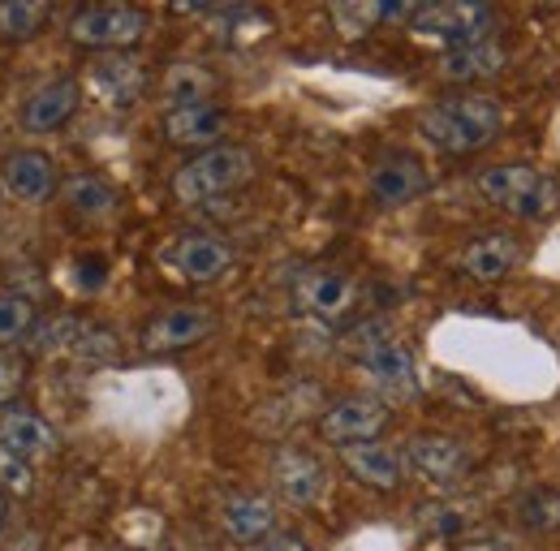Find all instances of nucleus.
<instances>
[{
    "label": "nucleus",
    "instance_id": "obj_1",
    "mask_svg": "<svg viewBox=\"0 0 560 551\" xmlns=\"http://www.w3.org/2000/svg\"><path fill=\"white\" fill-rule=\"evenodd\" d=\"M504 126V108L500 99L479 95V91H462V95H444L435 104H427L419 113V134L444 151V155H475L500 138Z\"/></svg>",
    "mask_w": 560,
    "mask_h": 551
},
{
    "label": "nucleus",
    "instance_id": "obj_2",
    "mask_svg": "<svg viewBox=\"0 0 560 551\" xmlns=\"http://www.w3.org/2000/svg\"><path fill=\"white\" fill-rule=\"evenodd\" d=\"M259 173L255 155L246 146H211L203 155L186 160L177 173H173V195L182 203H211V199H224L233 190H242L250 177Z\"/></svg>",
    "mask_w": 560,
    "mask_h": 551
},
{
    "label": "nucleus",
    "instance_id": "obj_3",
    "mask_svg": "<svg viewBox=\"0 0 560 551\" xmlns=\"http://www.w3.org/2000/svg\"><path fill=\"white\" fill-rule=\"evenodd\" d=\"M479 195L513 220H539L557 207V181L530 164H491L475 177Z\"/></svg>",
    "mask_w": 560,
    "mask_h": 551
},
{
    "label": "nucleus",
    "instance_id": "obj_4",
    "mask_svg": "<svg viewBox=\"0 0 560 551\" xmlns=\"http://www.w3.org/2000/svg\"><path fill=\"white\" fill-rule=\"evenodd\" d=\"M491 26H495V13L488 4H479V0H444V4H419L415 22H410V35H419L422 44H440V48L457 52V48L491 39Z\"/></svg>",
    "mask_w": 560,
    "mask_h": 551
},
{
    "label": "nucleus",
    "instance_id": "obj_5",
    "mask_svg": "<svg viewBox=\"0 0 560 551\" xmlns=\"http://www.w3.org/2000/svg\"><path fill=\"white\" fill-rule=\"evenodd\" d=\"M151 17L135 4H91L70 17V39L95 52H126L147 35Z\"/></svg>",
    "mask_w": 560,
    "mask_h": 551
},
{
    "label": "nucleus",
    "instance_id": "obj_6",
    "mask_svg": "<svg viewBox=\"0 0 560 551\" xmlns=\"http://www.w3.org/2000/svg\"><path fill=\"white\" fill-rule=\"evenodd\" d=\"M160 263L186 284H211L233 268V246L215 233H182L160 250Z\"/></svg>",
    "mask_w": 560,
    "mask_h": 551
},
{
    "label": "nucleus",
    "instance_id": "obj_7",
    "mask_svg": "<svg viewBox=\"0 0 560 551\" xmlns=\"http://www.w3.org/2000/svg\"><path fill=\"white\" fill-rule=\"evenodd\" d=\"M358 371L366 375V384L393 401H406L419 392V371H415V357L410 349L397 341V337H375V341L362 344L358 353Z\"/></svg>",
    "mask_w": 560,
    "mask_h": 551
},
{
    "label": "nucleus",
    "instance_id": "obj_8",
    "mask_svg": "<svg viewBox=\"0 0 560 551\" xmlns=\"http://www.w3.org/2000/svg\"><path fill=\"white\" fill-rule=\"evenodd\" d=\"M293 306L319 324H337V319L353 315L358 284H353V276L337 272V268H311L293 284Z\"/></svg>",
    "mask_w": 560,
    "mask_h": 551
},
{
    "label": "nucleus",
    "instance_id": "obj_9",
    "mask_svg": "<svg viewBox=\"0 0 560 551\" xmlns=\"http://www.w3.org/2000/svg\"><path fill=\"white\" fill-rule=\"evenodd\" d=\"M211 332H215V315L208 306H168L142 328L139 341L147 353H177V349L199 344Z\"/></svg>",
    "mask_w": 560,
    "mask_h": 551
},
{
    "label": "nucleus",
    "instance_id": "obj_10",
    "mask_svg": "<svg viewBox=\"0 0 560 551\" xmlns=\"http://www.w3.org/2000/svg\"><path fill=\"white\" fill-rule=\"evenodd\" d=\"M384 426H388V410L375 397H346V401L328 406L324 418H319V435L332 439V444H341V448L375 439Z\"/></svg>",
    "mask_w": 560,
    "mask_h": 551
},
{
    "label": "nucleus",
    "instance_id": "obj_11",
    "mask_svg": "<svg viewBox=\"0 0 560 551\" xmlns=\"http://www.w3.org/2000/svg\"><path fill=\"white\" fill-rule=\"evenodd\" d=\"M220 530H224L233 543L259 548V543H268L272 530H277V504H272L268 495H255V491L229 495V500L220 504Z\"/></svg>",
    "mask_w": 560,
    "mask_h": 551
},
{
    "label": "nucleus",
    "instance_id": "obj_12",
    "mask_svg": "<svg viewBox=\"0 0 560 551\" xmlns=\"http://www.w3.org/2000/svg\"><path fill=\"white\" fill-rule=\"evenodd\" d=\"M272 482H277L280 500L306 508L328 491V470H324V461H315L302 448H280L272 461Z\"/></svg>",
    "mask_w": 560,
    "mask_h": 551
},
{
    "label": "nucleus",
    "instance_id": "obj_13",
    "mask_svg": "<svg viewBox=\"0 0 560 551\" xmlns=\"http://www.w3.org/2000/svg\"><path fill=\"white\" fill-rule=\"evenodd\" d=\"M229 126V113L211 99H190V104H177L164 113V138L173 146H215V138L224 134Z\"/></svg>",
    "mask_w": 560,
    "mask_h": 551
},
{
    "label": "nucleus",
    "instance_id": "obj_14",
    "mask_svg": "<svg viewBox=\"0 0 560 551\" xmlns=\"http://www.w3.org/2000/svg\"><path fill=\"white\" fill-rule=\"evenodd\" d=\"M341 466H346L358 482L375 486V491H397L401 479H406V453H397L393 444H380V439L346 444V448H341Z\"/></svg>",
    "mask_w": 560,
    "mask_h": 551
},
{
    "label": "nucleus",
    "instance_id": "obj_15",
    "mask_svg": "<svg viewBox=\"0 0 560 551\" xmlns=\"http://www.w3.org/2000/svg\"><path fill=\"white\" fill-rule=\"evenodd\" d=\"M522 263V242L513 233H483L462 250V272L479 284H500L517 272Z\"/></svg>",
    "mask_w": 560,
    "mask_h": 551
},
{
    "label": "nucleus",
    "instance_id": "obj_16",
    "mask_svg": "<svg viewBox=\"0 0 560 551\" xmlns=\"http://www.w3.org/2000/svg\"><path fill=\"white\" fill-rule=\"evenodd\" d=\"M86 86L104 99V104H113V108H130L135 99L142 95V86H147V73L135 57H121V52H108V57H100L91 73H86Z\"/></svg>",
    "mask_w": 560,
    "mask_h": 551
},
{
    "label": "nucleus",
    "instance_id": "obj_17",
    "mask_svg": "<svg viewBox=\"0 0 560 551\" xmlns=\"http://www.w3.org/2000/svg\"><path fill=\"white\" fill-rule=\"evenodd\" d=\"M0 186L18 199V203H44L57 190V164L39 151H18L4 160L0 168Z\"/></svg>",
    "mask_w": 560,
    "mask_h": 551
},
{
    "label": "nucleus",
    "instance_id": "obj_18",
    "mask_svg": "<svg viewBox=\"0 0 560 551\" xmlns=\"http://www.w3.org/2000/svg\"><path fill=\"white\" fill-rule=\"evenodd\" d=\"M78 104H82V86L78 82H70V78L48 82V86H39L22 104V126L31 134H52V130H61L73 113H78Z\"/></svg>",
    "mask_w": 560,
    "mask_h": 551
},
{
    "label": "nucleus",
    "instance_id": "obj_19",
    "mask_svg": "<svg viewBox=\"0 0 560 551\" xmlns=\"http://www.w3.org/2000/svg\"><path fill=\"white\" fill-rule=\"evenodd\" d=\"M371 195L388 207L415 203L419 195H427V168L415 155H388L371 168Z\"/></svg>",
    "mask_w": 560,
    "mask_h": 551
},
{
    "label": "nucleus",
    "instance_id": "obj_20",
    "mask_svg": "<svg viewBox=\"0 0 560 551\" xmlns=\"http://www.w3.org/2000/svg\"><path fill=\"white\" fill-rule=\"evenodd\" d=\"M0 448H9L22 461H39L57 453V431L31 410H4L0 413Z\"/></svg>",
    "mask_w": 560,
    "mask_h": 551
},
{
    "label": "nucleus",
    "instance_id": "obj_21",
    "mask_svg": "<svg viewBox=\"0 0 560 551\" xmlns=\"http://www.w3.org/2000/svg\"><path fill=\"white\" fill-rule=\"evenodd\" d=\"M462 461H466V453L448 435H415L406 448V466H415L427 479H453L462 470Z\"/></svg>",
    "mask_w": 560,
    "mask_h": 551
},
{
    "label": "nucleus",
    "instance_id": "obj_22",
    "mask_svg": "<svg viewBox=\"0 0 560 551\" xmlns=\"http://www.w3.org/2000/svg\"><path fill=\"white\" fill-rule=\"evenodd\" d=\"M504 61H509V52H504L495 39H483V44H470V48L444 52V57H440V73H444L448 82H479V78L500 73Z\"/></svg>",
    "mask_w": 560,
    "mask_h": 551
},
{
    "label": "nucleus",
    "instance_id": "obj_23",
    "mask_svg": "<svg viewBox=\"0 0 560 551\" xmlns=\"http://www.w3.org/2000/svg\"><path fill=\"white\" fill-rule=\"evenodd\" d=\"M86 324L82 319H70V315H61V319H48V324H39L31 337H26V349L31 353H39V357H48V353H78L82 341H86Z\"/></svg>",
    "mask_w": 560,
    "mask_h": 551
},
{
    "label": "nucleus",
    "instance_id": "obj_24",
    "mask_svg": "<svg viewBox=\"0 0 560 551\" xmlns=\"http://www.w3.org/2000/svg\"><path fill=\"white\" fill-rule=\"evenodd\" d=\"M66 203H70L78 215H86V220H100V215H108V211L117 207V195H113V186L100 181L95 173H73L70 181H66Z\"/></svg>",
    "mask_w": 560,
    "mask_h": 551
},
{
    "label": "nucleus",
    "instance_id": "obj_25",
    "mask_svg": "<svg viewBox=\"0 0 560 551\" xmlns=\"http://www.w3.org/2000/svg\"><path fill=\"white\" fill-rule=\"evenodd\" d=\"M517 521L526 530H539V535H552L560 530V486H535L517 500Z\"/></svg>",
    "mask_w": 560,
    "mask_h": 551
},
{
    "label": "nucleus",
    "instance_id": "obj_26",
    "mask_svg": "<svg viewBox=\"0 0 560 551\" xmlns=\"http://www.w3.org/2000/svg\"><path fill=\"white\" fill-rule=\"evenodd\" d=\"M44 0H0V39H31L48 22Z\"/></svg>",
    "mask_w": 560,
    "mask_h": 551
},
{
    "label": "nucleus",
    "instance_id": "obj_27",
    "mask_svg": "<svg viewBox=\"0 0 560 551\" xmlns=\"http://www.w3.org/2000/svg\"><path fill=\"white\" fill-rule=\"evenodd\" d=\"M35 332V306L26 297L0 293V344H13Z\"/></svg>",
    "mask_w": 560,
    "mask_h": 551
},
{
    "label": "nucleus",
    "instance_id": "obj_28",
    "mask_svg": "<svg viewBox=\"0 0 560 551\" xmlns=\"http://www.w3.org/2000/svg\"><path fill=\"white\" fill-rule=\"evenodd\" d=\"M0 486L13 491V495H31V491H35V470H31V461H22V457H13L9 448H0Z\"/></svg>",
    "mask_w": 560,
    "mask_h": 551
},
{
    "label": "nucleus",
    "instance_id": "obj_29",
    "mask_svg": "<svg viewBox=\"0 0 560 551\" xmlns=\"http://www.w3.org/2000/svg\"><path fill=\"white\" fill-rule=\"evenodd\" d=\"M18 384H22V366H18L13 357H4V353H0V406L18 392Z\"/></svg>",
    "mask_w": 560,
    "mask_h": 551
},
{
    "label": "nucleus",
    "instance_id": "obj_30",
    "mask_svg": "<svg viewBox=\"0 0 560 551\" xmlns=\"http://www.w3.org/2000/svg\"><path fill=\"white\" fill-rule=\"evenodd\" d=\"M255 551H311V548H306L298 535H272L268 543H259Z\"/></svg>",
    "mask_w": 560,
    "mask_h": 551
},
{
    "label": "nucleus",
    "instance_id": "obj_31",
    "mask_svg": "<svg viewBox=\"0 0 560 551\" xmlns=\"http://www.w3.org/2000/svg\"><path fill=\"white\" fill-rule=\"evenodd\" d=\"M4 521H9V504H4V495H0V530H4Z\"/></svg>",
    "mask_w": 560,
    "mask_h": 551
},
{
    "label": "nucleus",
    "instance_id": "obj_32",
    "mask_svg": "<svg viewBox=\"0 0 560 551\" xmlns=\"http://www.w3.org/2000/svg\"><path fill=\"white\" fill-rule=\"evenodd\" d=\"M182 551H208V548H203V543H186Z\"/></svg>",
    "mask_w": 560,
    "mask_h": 551
}]
</instances>
